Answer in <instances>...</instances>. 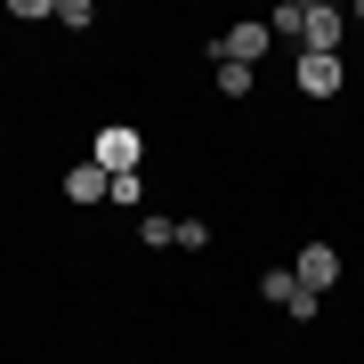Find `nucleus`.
<instances>
[{
    "label": "nucleus",
    "mask_w": 364,
    "mask_h": 364,
    "mask_svg": "<svg viewBox=\"0 0 364 364\" xmlns=\"http://www.w3.org/2000/svg\"><path fill=\"white\" fill-rule=\"evenodd\" d=\"M340 41H348V9H332V0H299L291 49L299 57H340Z\"/></svg>",
    "instance_id": "f257e3e1"
},
{
    "label": "nucleus",
    "mask_w": 364,
    "mask_h": 364,
    "mask_svg": "<svg viewBox=\"0 0 364 364\" xmlns=\"http://www.w3.org/2000/svg\"><path fill=\"white\" fill-rule=\"evenodd\" d=\"M138 154H146V138L130 130V122H105V130L90 138V162L105 170V178H130V170H138Z\"/></svg>",
    "instance_id": "f03ea898"
},
{
    "label": "nucleus",
    "mask_w": 364,
    "mask_h": 364,
    "mask_svg": "<svg viewBox=\"0 0 364 364\" xmlns=\"http://www.w3.org/2000/svg\"><path fill=\"white\" fill-rule=\"evenodd\" d=\"M291 90L308 105H324V97L348 90V65H340V57H291Z\"/></svg>",
    "instance_id": "7ed1b4c3"
},
{
    "label": "nucleus",
    "mask_w": 364,
    "mask_h": 364,
    "mask_svg": "<svg viewBox=\"0 0 364 364\" xmlns=\"http://www.w3.org/2000/svg\"><path fill=\"white\" fill-rule=\"evenodd\" d=\"M299 291H316V299H324L332 284H340V243H299Z\"/></svg>",
    "instance_id": "20e7f679"
},
{
    "label": "nucleus",
    "mask_w": 364,
    "mask_h": 364,
    "mask_svg": "<svg viewBox=\"0 0 364 364\" xmlns=\"http://www.w3.org/2000/svg\"><path fill=\"white\" fill-rule=\"evenodd\" d=\"M65 203H73V210H97V203H114V178H105L97 162H73V170H65Z\"/></svg>",
    "instance_id": "39448f33"
},
{
    "label": "nucleus",
    "mask_w": 364,
    "mask_h": 364,
    "mask_svg": "<svg viewBox=\"0 0 364 364\" xmlns=\"http://www.w3.org/2000/svg\"><path fill=\"white\" fill-rule=\"evenodd\" d=\"M259 291L275 299V308H291V299H299V275H291V267H267V275H259Z\"/></svg>",
    "instance_id": "423d86ee"
},
{
    "label": "nucleus",
    "mask_w": 364,
    "mask_h": 364,
    "mask_svg": "<svg viewBox=\"0 0 364 364\" xmlns=\"http://www.w3.org/2000/svg\"><path fill=\"white\" fill-rule=\"evenodd\" d=\"M90 25H97L90 0H57V33H90Z\"/></svg>",
    "instance_id": "0eeeda50"
},
{
    "label": "nucleus",
    "mask_w": 364,
    "mask_h": 364,
    "mask_svg": "<svg viewBox=\"0 0 364 364\" xmlns=\"http://www.w3.org/2000/svg\"><path fill=\"white\" fill-rule=\"evenodd\" d=\"M138 243L146 251H170V243H178V219H138Z\"/></svg>",
    "instance_id": "6e6552de"
},
{
    "label": "nucleus",
    "mask_w": 364,
    "mask_h": 364,
    "mask_svg": "<svg viewBox=\"0 0 364 364\" xmlns=\"http://www.w3.org/2000/svg\"><path fill=\"white\" fill-rule=\"evenodd\" d=\"M9 16H16V25H57L49 0H9Z\"/></svg>",
    "instance_id": "1a4fd4ad"
},
{
    "label": "nucleus",
    "mask_w": 364,
    "mask_h": 364,
    "mask_svg": "<svg viewBox=\"0 0 364 364\" xmlns=\"http://www.w3.org/2000/svg\"><path fill=\"white\" fill-rule=\"evenodd\" d=\"M146 203V178H138V170H130V178H114V210H138Z\"/></svg>",
    "instance_id": "9d476101"
},
{
    "label": "nucleus",
    "mask_w": 364,
    "mask_h": 364,
    "mask_svg": "<svg viewBox=\"0 0 364 364\" xmlns=\"http://www.w3.org/2000/svg\"><path fill=\"white\" fill-rule=\"evenodd\" d=\"M219 97H251V65H219Z\"/></svg>",
    "instance_id": "9b49d317"
},
{
    "label": "nucleus",
    "mask_w": 364,
    "mask_h": 364,
    "mask_svg": "<svg viewBox=\"0 0 364 364\" xmlns=\"http://www.w3.org/2000/svg\"><path fill=\"white\" fill-rule=\"evenodd\" d=\"M178 251H210V219H178Z\"/></svg>",
    "instance_id": "f8f14e48"
},
{
    "label": "nucleus",
    "mask_w": 364,
    "mask_h": 364,
    "mask_svg": "<svg viewBox=\"0 0 364 364\" xmlns=\"http://www.w3.org/2000/svg\"><path fill=\"white\" fill-rule=\"evenodd\" d=\"M348 33H364V0H356V16H348Z\"/></svg>",
    "instance_id": "ddd939ff"
}]
</instances>
